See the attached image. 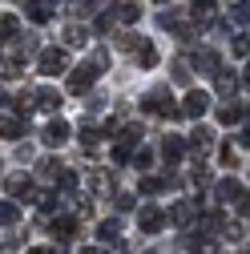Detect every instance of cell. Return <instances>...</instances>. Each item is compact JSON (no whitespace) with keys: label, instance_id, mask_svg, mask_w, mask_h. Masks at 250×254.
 <instances>
[{"label":"cell","instance_id":"cell-1","mask_svg":"<svg viewBox=\"0 0 250 254\" xmlns=\"http://www.w3.org/2000/svg\"><path fill=\"white\" fill-rule=\"evenodd\" d=\"M141 109H145V113H153V117H170V121L186 117L182 109H174V97H170V85H158V89H149L145 97H141Z\"/></svg>","mask_w":250,"mask_h":254},{"label":"cell","instance_id":"cell-2","mask_svg":"<svg viewBox=\"0 0 250 254\" xmlns=\"http://www.w3.org/2000/svg\"><path fill=\"white\" fill-rule=\"evenodd\" d=\"M4 198H12V202H37V182L28 174H12L4 182Z\"/></svg>","mask_w":250,"mask_h":254},{"label":"cell","instance_id":"cell-3","mask_svg":"<svg viewBox=\"0 0 250 254\" xmlns=\"http://www.w3.org/2000/svg\"><path fill=\"white\" fill-rule=\"evenodd\" d=\"M93 85H97V65H93V61H85V65H77L69 73V93H73V97H85Z\"/></svg>","mask_w":250,"mask_h":254},{"label":"cell","instance_id":"cell-4","mask_svg":"<svg viewBox=\"0 0 250 254\" xmlns=\"http://www.w3.org/2000/svg\"><path fill=\"white\" fill-rule=\"evenodd\" d=\"M37 69L45 77H57V73H69V49H45L37 57Z\"/></svg>","mask_w":250,"mask_h":254},{"label":"cell","instance_id":"cell-5","mask_svg":"<svg viewBox=\"0 0 250 254\" xmlns=\"http://www.w3.org/2000/svg\"><path fill=\"white\" fill-rule=\"evenodd\" d=\"M162 226H166V214H162L158 206H141V210H137V230H141V234H158Z\"/></svg>","mask_w":250,"mask_h":254},{"label":"cell","instance_id":"cell-6","mask_svg":"<svg viewBox=\"0 0 250 254\" xmlns=\"http://www.w3.org/2000/svg\"><path fill=\"white\" fill-rule=\"evenodd\" d=\"M210 109V93L206 89H190V93H186V101H182V113L186 117H202Z\"/></svg>","mask_w":250,"mask_h":254},{"label":"cell","instance_id":"cell-7","mask_svg":"<svg viewBox=\"0 0 250 254\" xmlns=\"http://www.w3.org/2000/svg\"><path fill=\"white\" fill-rule=\"evenodd\" d=\"M77 230H81V226H77V218H69V214L53 218V234H57V242H61V246H69V242L77 238Z\"/></svg>","mask_w":250,"mask_h":254},{"label":"cell","instance_id":"cell-8","mask_svg":"<svg viewBox=\"0 0 250 254\" xmlns=\"http://www.w3.org/2000/svg\"><path fill=\"white\" fill-rule=\"evenodd\" d=\"M186 149H190V145H186V137H174V133H170V137H162V157H166L170 166H178V162H182Z\"/></svg>","mask_w":250,"mask_h":254},{"label":"cell","instance_id":"cell-9","mask_svg":"<svg viewBox=\"0 0 250 254\" xmlns=\"http://www.w3.org/2000/svg\"><path fill=\"white\" fill-rule=\"evenodd\" d=\"M41 141H45L49 149H57V145H65V141H69V121H61V117H57V121L49 125V129L41 133Z\"/></svg>","mask_w":250,"mask_h":254},{"label":"cell","instance_id":"cell-10","mask_svg":"<svg viewBox=\"0 0 250 254\" xmlns=\"http://www.w3.org/2000/svg\"><path fill=\"white\" fill-rule=\"evenodd\" d=\"M4 105H8V109H12L16 117H28V113H33V109H37V93H28V89H24V93H16V97H12V101L4 97Z\"/></svg>","mask_w":250,"mask_h":254},{"label":"cell","instance_id":"cell-11","mask_svg":"<svg viewBox=\"0 0 250 254\" xmlns=\"http://www.w3.org/2000/svg\"><path fill=\"white\" fill-rule=\"evenodd\" d=\"M24 12H28V20H37V24H49L53 20L49 0H24Z\"/></svg>","mask_w":250,"mask_h":254},{"label":"cell","instance_id":"cell-12","mask_svg":"<svg viewBox=\"0 0 250 254\" xmlns=\"http://www.w3.org/2000/svg\"><path fill=\"white\" fill-rule=\"evenodd\" d=\"M194 210H198V202H174L170 222H174V226H190V222H194Z\"/></svg>","mask_w":250,"mask_h":254},{"label":"cell","instance_id":"cell-13","mask_svg":"<svg viewBox=\"0 0 250 254\" xmlns=\"http://www.w3.org/2000/svg\"><path fill=\"white\" fill-rule=\"evenodd\" d=\"M133 61H137L141 69H153V65H158V49H153V41H145V37H141V45L133 49Z\"/></svg>","mask_w":250,"mask_h":254},{"label":"cell","instance_id":"cell-14","mask_svg":"<svg viewBox=\"0 0 250 254\" xmlns=\"http://www.w3.org/2000/svg\"><path fill=\"white\" fill-rule=\"evenodd\" d=\"M214 85H218V93H222V97L230 101V97H234V89H238V77H234V69H218V73H214Z\"/></svg>","mask_w":250,"mask_h":254},{"label":"cell","instance_id":"cell-15","mask_svg":"<svg viewBox=\"0 0 250 254\" xmlns=\"http://www.w3.org/2000/svg\"><path fill=\"white\" fill-rule=\"evenodd\" d=\"M37 109L57 113V109H61V93H57V89H49V85H41V89H37Z\"/></svg>","mask_w":250,"mask_h":254},{"label":"cell","instance_id":"cell-16","mask_svg":"<svg viewBox=\"0 0 250 254\" xmlns=\"http://www.w3.org/2000/svg\"><path fill=\"white\" fill-rule=\"evenodd\" d=\"M97 242H101V246H105V242H109V246L121 242V222H117V218H105L101 226H97Z\"/></svg>","mask_w":250,"mask_h":254},{"label":"cell","instance_id":"cell-17","mask_svg":"<svg viewBox=\"0 0 250 254\" xmlns=\"http://www.w3.org/2000/svg\"><path fill=\"white\" fill-rule=\"evenodd\" d=\"M186 145H190V149H194V153H206V149H210V145H214V133H210V129H206V125H198V129H194V133H190V137H186Z\"/></svg>","mask_w":250,"mask_h":254},{"label":"cell","instance_id":"cell-18","mask_svg":"<svg viewBox=\"0 0 250 254\" xmlns=\"http://www.w3.org/2000/svg\"><path fill=\"white\" fill-rule=\"evenodd\" d=\"M194 69H198V73H210V77H214L218 69H222V65H218V53H214V49H202V53L194 57Z\"/></svg>","mask_w":250,"mask_h":254},{"label":"cell","instance_id":"cell-19","mask_svg":"<svg viewBox=\"0 0 250 254\" xmlns=\"http://www.w3.org/2000/svg\"><path fill=\"white\" fill-rule=\"evenodd\" d=\"M101 137H105V133H97V129H93V121H85V125H81V149H85V153H97Z\"/></svg>","mask_w":250,"mask_h":254},{"label":"cell","instance_id":"cell-20","mask_svg":"<svg viewBox=\"0 0 250 254\" xmlns=\"http://www.w3.org/2000/svg\"><path fill=\"white\" fill-rule=\"evenodd\" d=\"M190 12L198 24H214V0H190Z\"/></svg>","mask_w":250,"mask_h":254},{"label":"cell","instance_id":"cell-21","mask_svg":"<svg viewBox=\"0 0 250 254\" xmlns=\"http://www.w3.org/2000/svg\"><path fill=\"white\" fill-rule=\"evenodd\" d=\"M238 117H242V105H238L234 97H230L226 105H218V125H234Z\"/></svg>","mask_w":250,"mask_h":254},{"label":"cell","instance_id":"cell-22","mask_svg":"<svg viewBox=\"0 0 250 254\" xmlns=\"http://www.w3.org/2000/svg\"><path fill=\"white\" fill-rule=\"evenodd\" d=\"M238 194H242V186H238L234 178H222V182H218V202H238Z\"/></svg>","mask_w":250,"mask_h":254},{"label":"cell","instance_id":"cell-23","mask_svg":"<svg viewBox=\"0 0 250 254\" xmlns=\"http://www.w3.org/2000/svg\"><path fill=\"white\" fill-rule=\"evenodd\" d=\"M0 133L12 137V141H16V137H24V117H8V113H4V121H0Z\"/></svg>","mask_w":250,"mask_h":254},{"label":"cell","instance_id":"cell-24","mask_svg":"<svg viewBox=\"0 0 250 254\" xmlns=\"http://www.w3.org/2000/svg\"><path fill=\"white\" fill-rule=\"evenodd\" d=\"M117 20H121V24H137V20H141V8L129 4V0H121V4H117Z\"/></svg>","mask_w":250,"mask_h":254},{"label":"cell","instance_id":"cell-25","mask_svg":"<svg viewBox=\"0 0 250 254\" xmlns=\"http://www.w3.org/2000/svg\"><path fill=\"white\" fill-rule=\"evenodd\" d=\"M0 222H4V230L20 222V210H16V202H12V198H4V206H0Z\"/></svg>","mask_w":250,"mask_h":254},{"label":"cell","instance_id":"cell-26","mask_svg":"<svg viewBox=\"0 0 250 254\" xmlns=\"http://www.w3.org/2000/svg\"><path fill=\"white\" fill-rule=\"evenodd\" d=\"M37 210L49 218V214H57V210H61V198H57V194H45V198H37Z\"/></svg>","mask_w":250,"mask_h":254},{"label":"cell","instance_id":"cell-27","mask_svg":"<svg viewBox=\"0 0 250 254\" xmlns=\"http://www.w3.org/2000/svg\"><path fill=\"white\" fill-rule=\"evenodd\" d=\"M230 16H234L238 24H246V28H250V0H238V4L230 8Z\"/></svg>","mask_w":250,"mask_h":254},{"label":"cell","instance_id":"cell-28","mask_svg":"<svg viewBox=\"0 0 250 254\" xmlns=\"http://www.w3.org/2000/svg\"><path fill=\"white\" fill-rule=\"evenodd\" d=\"M93 8H97V0H69V12L73 16H89Z\"/></svg>","mask_w":250,"mask_h":254},{"label":"cell","instance_id":"cell-29","mask_svg":"<svg viewBox=\"0 0 250 254\" xmlns=\"http://www.w3.org/2000/svg\"><path fill=\"white\" fill-rule=\"evenodd\" d=\"M158 24H162V28H174V33H178V28H182V12H178V8H170V12H162V16H158Z\"/></svg>","mask_w":250,"mask_h":254},{"label":"cell","instance_id":"cell-30","mask_svg":"<svg viewBox=\"0 0 250 254\" xmlns=\"http://www.w3.org/2000/svg\"><path fill=\"white\" fill-rule=\"evenodd\" d=\"M65 45H73V49L85 45V28H81V24H69V28H65Z\"/></svg>","mask_w":250,"mask_h":254},{"label":"cell","instance_id":"cell-31","mask_svg":"<svg viewBox=\"0 0 250 254\" xmlns=\"http://www.w3.org/2000/svg\"><path fill=\"white\" fill-rule=\"evenodd\" d=\"M61 170H65V166H61L57 157H45V162H41V178H61Z\"/></svg>","mask_w":250,"mask_h":254},{"label":"cell","instance_id":"cell-32","mask_svg":"<svg viewBox=\"0 0 250 254\" xmlns=\"http://www.w3.org/2000/svg\"><path fill=\"white\" fill-rule=\"evenodd\" d=\"M89 186H93V194H109V186H113V182H109V174H93Z\"/></svg>","mask_w":250,"mask_h":254},{"label":"cell","instance_id":"cell-33","mask_svg":"<svg viewBox=\"0 0 250 254\" xmlns=\"http://www.w3.org/2000/svg\"><path fill=\"white\" fill-rule=\"evenodd\" d=\"M0 33H4V41H16V33H20L16 16H4V20H0Z\"/></svg>","mask_w":250,"mask_h":254},{"label":"cell","instance_id":"cell-34","mask_svg":"<svg viewBox=\"0 0 250 254\" xmlns=\"http://www.w3.org/2000/svg\"><path fill=\"white\" fill-rule=\"evenodd\" d=\"M8 77H20V53L4 57V81H8Z\"/></svg>","mask_w":250,"mask_h":254},{"label":"cell","instance_id":"cell-35","mask_svg":"<svg viewBox=\"0 0 250 254\" xmlns=\"http://www.w3.org/2000/svg\"><path fill=\"white\" fill-rule=\"evenodd\" d=\"M174 81L178 85H190V65H186V61H174Z\"/></svg>","mask_w":250,"mask_h":254},{"label":"cell","instance_id":"cell-36","mask_svg":"<svg viewBox=\"0 0 250 254\" xmlns=\"http://www.w3.org/2000/svg\"><path fill=\"white\" fill-rule=\"evenodd\" d=\"M234 57H250V33H238L234 37Z\"/></svg>","mask_w":250,"mask_h":254},{"label":"cell","instance_id":"cell-37","mask_svg":"<svg viewBox=\"0 0 250 254\" xmlns=\"http://www.w3.org/2000/svg\"><path fill=\"white\" fill-rule=\"evenodd\" d=\"M57 186L65 190V194H69V190H77V174H69V170H61V178H57Z\"/></svg>","mask_w":250,"mask_h":254},{"label":"cell","instance_id":"cell-38","mask_svg":"<svg viewBox=\"0 0 250 254\" xmlns=\"http://www.w3.org/2000/svg\"><path fill=\"white\" fill-rule=\"evenodd\" d=\"M234 210H238L242 218H250V190H242V194H238V202H234Z\"/></svg>","mask_w":250,"mask_h":254},{"label":"cell","instance_id":"cell-39","mask_svg":"<svg viewBox=\"0 0 250 254\" xmlns=\"http://www.w3.org/2000/svg\"><path fill=\"white\" fill-rule=\"evenodd\" d=\"M89 61H93L97 69H109V61H113V57H109V49H97V53H93Z\"/></svg>","mask_w":250,"mask_h":254},{"label":"cell","instance_id":"cell-40","mask_svg":"<svg viewBox=\"0 0 250 254\" xmlns=\"http://www.w3.org/2000/svg\"><path fill=\"white\" fill-rule=\"evenodd\" d=\"M218 157H222V166H238V153H234V145H222V149H218Z\"/></svg>","mask_w":250,"mask_h":254},{"label":"cell","instance_id":"cell-41","mask_svg":"<svg viewBox=\"0 0 250 254\" xmlns=\"http://www.w3.org/2000/svg\"><path fill=\"white\" fill-rule=\"evenodd\" d=\"M190 178H194L198 186H210V170H206V166H194V174H190Z\"/></svg>","mask_w":250,"mask_h":254},{"label":"cell","instance_id":"cell-42","mask_svg":"<svg viewBox=\"0 0 250 254\" xmlns=\"http://www.w3.org/2000/svg\"><path fill=\"white\" fill-rule=\"evenodd\" d=\"M24 246V234H4V250H20Z\"/></svg>","mask_w":250,"mask_h":254},{"label":"cell","instance_id":"cell-43","mask_svg":"<svg viewBox=\"0 0 250 254\" xmlns=\"http://www.w3.org/2000/svg\"><path fill=\"white\" fill-rule=\"evenodd\" d=\"M149 162H153V153H149V149H137V157H133V166H137V170H145Z\"/></svg>","mask_w":250,"mask_h":254},{"label":"cell","instance_id":"cell-44","mask_svg":"<svg viewBox=\"0 0 250 254\" xmlns=\"http://www.w3.org/2000/svg\"><path fill=\"white\" fill-rule=\"evenodd\" d=\"M28 254H65V246H33Z\"/></svg>","mask_w":250,"mask_h":254},{"label":"cell","instance_id":"cell-45","mask_svg":"<svg viewBox=\"0 0 250 254\" xmlns=\"http://www.w3.org/2000/svg\"><path fill=\"white\" fill-rule=\"evenodd\" d=\"M238 145H242V149H250V125H246V129L238 133Z\"/></svg>","mask_w":250,"mask_h":254},{"label":"cell","instance_id":"cell-46","mask_svg":"<svg viewBox=\"0 0 250 254\" xmlns=\"http://www.w3.org/2000/svg\"><path fill=\"white\" fill-rule=\"evenodd\" d=\"M81 254H105V246H89V250H81Z\"/></svg>","mask_w":250,"mask_h":254},{"label":"cell","instance_id":"cell-47","mask_svg":"<svg viewBox=\"0 0 250 254\" xmlns=\"http://www.w3.org/2000/svg\"><path fill=\"white\" fill-rule=\"evenodd\" d=\"M153 4H170V0H153Z\"/></svg>","mask_w":250,"mask_h":254},{"label":"cell","instance_id":"cell-48","mask_svg":"<svg viewBox=\"0 0 250 254\" xmlns=\"http://www.w3.org/2000/svg\"><path fill=\"white\" fill-rule=\"evenodd\" d=\"M246 117H250V109H246Z\"/></svg>","mask_w":250,"mask_h":254},{"label":"cell","instance_id":"cell-49","mask_svg":"<svg viewBox=\"0 0 250 254\" xmlns=\"http://www.w3.org/2000/svg\"><path fill=\"white\" fill-rule=\"evenodd\" d=\"M246 254H250V250H246Z\"/></svg>","mask_w":250,"mask_h":254}]
</instances>
